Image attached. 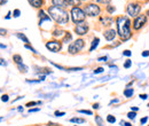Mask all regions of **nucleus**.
<instances>
[{
	"label": "nucleus",
	"mask_w": 149,
	"mask_h": 126,
	"mask_svg": "<svg viewBox=\"0 0 149 126\" xmlns=\"http://www.w3.org/2000/svg\"><path fill=\"white\" fill-rule=\"evenodd\" d=\"M148 97V95L147 94H140V99H142V100H146Z\"/></svg>",
	"instance_id": "nucleus-43"
},
{
	"label": "nucleus",
	"mask_w": 149,
	"mask_h": 126,
	"mask_svg": "<svg viewBox=\"0 0 149 126\" xmlns=\"http://www.w3.org/2000/svg\"><path fill=\"white\" fill-rule=\"evenodd\" d=\"M87 31H88V25H87L86 23H84V22L77 24L76 28H74V32H76L78 36H84V35L87 33Z\"/></svg>",
	"instance_id": "nucleus-9"
},
{
	"label": "nucleus",
	"mask_w": 149,
	"mask_h": 126,
	"mask_svg": "<svg viewBox=\"0 0 149 126\" xmlns=\"http://www.w3.org/2000/svg\"><path fill=\"white\" fill-rule=\"evenodd\" d=\"M134 94V90L133 88H125V90H124V95H125V97H131L132 95Z\"/></svg>",
	"instance_id": "nucleus-16"
},
{
	"label": "nucleus",
	"mask_w": 149,
	"mask_h": 126,
	"mask_svg": "<svg viewBox=\"0 0 149 126\" xmlns=\"http://www.w3.org/2000/svg\"><path fill=\"white\" fill-rule=\"evenodd\" d=\"M79 113H86V115H93V112L91 110H78Z\"/></svg>",
	"instance_id": "nucleus-29"
},
{
	"label": "nucleus",
	"mask_w": 149,
	"mask_h": 126,
	"mask_svg": "<svg viewBox=\"0 0 149 126\" xmlns=\"http://www.w3.org/2000/svg\"><path fill=\"white\" fill-rule=\"evenodd\" d=\"M147 15H149V10H148V12H147Z\"/></svg>",
	"instance_id": "nucleus-53"
},
{
	"label": "nucleus",
	"mask_w": 149,
	"mask_h": 126,
	"mask_svg": "<svg viewBox=\"0 0 149 126\" xmlns=\"http://www.w3.org/2000/svg\"><path fill=\"white\" fill-rule=\"evenodd\" d=\"M28 1H29V3H30L32 7H35V8H40V7L42 6V3H44L42 0H28Z\"/></svg>",
	"instance_id": "nucleus-13"
},
{
	"label": "nucleus",
	"mask_w": 149,
	"mask_h": 126,
	"mask_svg": "<svg viewBox=\"0 0 149 126\" xmlns=\"http://www.w3.org/2000/svg\"><path fill=\"white\" fill-rule=\"evenodd\" d=\"M17 68H19V70L21 72H23V73H25V72H28V67L26 65H24L23 63L22 64H19L17 65Z\"/></svg>",
	"instance_id": "nucleus-19"
},
{
	"label": "nucleus",
	"mask_w": 149,
	"mask_h": 126,
	"mask_svg": "<svg viewBox=\"0 0 149 126\" xmlns=\"http://www.w3.org/2000/svg\"><path fill=\"white\" fill-rule=\"evenodd\" d=\"M148 126H149V125H148Z\"/></svg>",
	"instance_id": "nucleus-57"
},
{
	"label": "nucleus",
	"mask_w": 149,
	"mask_h": 126,
	"mask_svg": "<svg viewBox=\"0 0 149 126\" xmlns=\"http://www.w3.org/2000/svg\"><path fill=\"white\" fill-rule=\"evenodd\" d=\"M116 31L115 30H112V29H109V30H106L104 31V33H103V36H104V38L108 40V41H111V40H113L115 39V37H116Z\"/></svg>",
	"instance_id": "nucleus-11"
},
{
	"label": "nucleus",
	"mask_w": 149,
	"mask_h": 126,
	"mask_svg": "<svg viewBox=\"0 0 149 126\" xmlns=\"http://www.w3.org/2000/svg\"><path fill=\"white\" fill-rule=\"evenodd\" d=\"M148 107H149V103H148Z\"/></svg>",
	"instance_id": "nucleus-55"
},
{
	"label": "nucleus",
	"mask_w": 149,
	"mask_h": 126,
	"mask_svg": "<svg viewBox=\"0 0 149 126\" xmlns=\"http://www.w3.org/2000/svg\"><path fill=\"white\" fill-rule=\"evenodd\" d=\"M64 33V31H62V30H55L54 32H53V36L54 37H60V36H62Z\"/></svg>",
	"instance_id": "nucleus-27"
},
{
	"label": "nucleus",
	"mask_w": 149,
	"mask_h": 126,
	"mask_svg": "<svg viewBox=\"0 0 149 126\" xmlns=\"http://www.w3.org/2000/svg\"><path fill=\"white\" fill-rule=\"evenodd\" d=\"M86 120L84 119V118H71L70 119V123H76V124H84Z\"/></svg>",
	"instance_id": "nucleus-17"
},
{
	"label": "nucleus",
	"mask_w": 149,
	"mask_h": 126,
	"mask_svg": "<svg viewBox=\"0 0 149 126\" xmlns=\"http://www.w3.org/2000/svg\"><path fill=\"white\" fill-rule=\"evenodd\" d=\"M46 48L49 49V51L53 52V53H57V52L61 51L62 44H61L60 41H57V40H51V41L46 42Z\"/></svg>",
	"instance_id": "nucleus-7"
},
{
	"label": "nucleus",
	"mask_w": 149,
	"mask_h": 126,
	"mask_svg": "<svg viewBox=\"0 0 149 126\" xmlns=\"http://www.w3.org/2000/svg\"><path fill=\"white\" fill-rule=\"evenodd\" d=\"M93 108L94 109H99V108H100V104H99V103H95V104H93Z\"/></svg>",
	"instance_id": "nucleus-45"
},
{
	"label": "nucleus",
	"mask_w": 149,
	"mask_h": 126,
	"mask_svg": "<svg viewBox=\"0 0 149 126\" xmlns=\"http://www.w3.org/2000/svg\"><path fill=\"white\" fill-rule=\"evenodd\" d=\"M96 2H100V3H108V2H110V0H96Z\"/></svg>",
	"instance_id": "nucleus-40"
},
{
	"label": "nucleus",
	"mask_w": 149,
	"mask_h": 126,
	"mask_svg": "<svg viewBox=\"0 0 149 126\" xmlns=\"http://www.w3.org/2000/svg\"><path fill=\"white\" fill-rule=\"evenodd\" d=\"M138 110H139V109L136 108V107H132V111H135V112H136Z\"/></svg>",
	"instance_id": "nucleus-49"
},
{
	"label": "nucleus",
	"mask_w": 149,
	"mask_h": 126,
	"mask_svg": "<svg viewBox=\"0 0 149 126\" xmlns=\"http://www.w3.org/2000/svg\"><path fill=\"white\" fill-rule=\"evenodd\" d=\"M0 47H1V48H6V46H5V45H1V44H0Z\"/></svg>",
	"instance_id": "nucleus-51"
},
{
	"label": "nucleus",
	"mask_w": 149,
	"mask_h": 126,
	"mask_svg": "<svg viewBox=\"0 0 149 126\" xmlns=\"http://www.w3.org/2000/svg\"><path fill=\"white\" fill-rule=\"evenodd\" d=\"M19 15H21V10H19V9H15V10L13 12V16H14V17H19Z\"/></svg>",
	"instance_id": "nucleus-30"
},
{
	"label": "nucleus",
	"mask_w": 149,
	"mask_h": 126,
	"mask_svg": "<svg viewBox=\"0 0 149 126\" xmlns=\"http://www.w3.org/2000/svg\"><path fill=\"white\" fill-rule=\"evenodd\" d=\"M71 18H72V22L76 24H79V23H83L86 18V14L85 12L79 8V7H72L71 9Z\"/></svg>",
	"instance_id": "nucleus-3"
},
{
	"label": "nucleus",
	"mask_w": 149,
	"mask_h": 126,
	"mask_svg": "<svg viewBox=\"0 0 149 126\" xmlns=\"http://www.w3.org/2000/svg\"><path fill=\"white\" fill-rule=\"evenodd\" d=\"M142 56H143V57H148L149 56V51H145V52H142Z\"/></svg>",
	"instance_id": "nucleus-41"
},
{
	"label": "nucleus",
	"mask_w": 149,
	"mask_h": 126,
	"mask_svg": "<svg viewBox=\"0 0 149 126\" xmlns=\"http://www.w3.org/2000/svg\"><path fill=\"white\" fill-rule=\"evenodd\" d=\"M39 110H40V109H39V108H36V109H30V110H29V112H30V113H31V112H37V111H39Z\"/></svg>",
	"instance_id": "nucleus-44"
},
{
	"label": "nucleus",
	"mask_w": 149,
	"mask_h": 126,
	"mask_svg": "<svg viewBox=\"0 0 149 126\" xmlns=\"http://www.w3.org/2000/svg\"><path fill=\"white\" fill-rule=\"evenodd\" d=\"M2 119H3V118H0V122H1V120H2Z\"/></svg>",
	"instance_id": "nucleus-52"
},
{
	"label": "nucleus",
	"mask_w": 149,
	"mask_h": 126,
	"mask_svg": "<svg viewBox=\"0 0 149 126\" xmlns=\"http://www.w3.org/2000/svg\"><path fill=\"white\" fill-rule=\"evenodd\" d=\"M36 104H41V102L39 101V102H29V103H26V107H32V106H36Z\"/></svg>",
	"instance_id": "nucleus-33"
},
{
	"label": "nucleus",
	"mask_w": 149,
	"mask_h": 126,
	"mask_svg": "<svg viewBox=\"0 0 149 126\" xmlns=\"http://www.w3.org/2000/svg\"><path fill=\"white\" fill-rule=\"evenodd\" d=\"M103 71H104V69L100 67V68H96V69L94 70V73H95V74H97V73H102Z\"/></svg>",
	"instance_id": "nucleus-31"
},
{
	"label": "nucleus",
	"mask_w": 149,
	"mask_h": 126,
	"mask_svg": "<svg viewBox=\"0 0 149 126\" xmlns=\"http://www.w3.org/2000/svg\"><path fill=\"white\" fill-rule=\"evenodd\" d=\"M13 61L19 65V64H22L23 63V58H22V56L19 54H15V55H13Z\"/></svg>",
	"instance_id": "nucleus-15"
},
{
	"label": "nucleus",
	"mask_w": 149,
	"mask_h": 126,
	"mask_svg": "<svg viewBox=\"0 0 149 126\" xmlns=\"http://www.w3.org/2000/svg\"><path fill=\"white\" fill-rule=\"evenodd\" d=\"M84 12H85L86 15L93 17V16H97V15L100 14L101 9H100V7H99L97 5H95V3H88V5L85 6Z\"/></svg>",
	"instance_id": "nucleus-5"
},
{
	"label": "nucleus",
	"mask_w": 149,
	"mask_h": 126,
	"mask_svg": "<svg viewBox=\"0 0 149 126\" xmlns=\"http://www.w3.org/2000/svg\"><path fill=\"white\" fill-rule=\"evenodd\" d=\"M71 39H72V36H71L69 32H65V37H64V39H63V42H69Z\"/></svg>",
	"instance_id": "nucleus-23"
},
{
	"label": "nucleus",
	"mask_w": 149,
	"mask_h": 126,
	"mask_svg": "<svg viewBox=\"0 0 149 126\" xmlns=\"http://www.w3.org/2000/svg\"><path fill=\"white\" fill-rule=\"evenodd\" d=\"M131 65H132V61L131 60H126L125 63H124V68L125 69H129V68H131Z\"/></svg>",
	"instance_id": "nucleus-28"
},
{
	"label": "nucleus",
	"mask_w": 149,
	"mask_h": 126,
	"mask_svg": "<svg viewBox=\"0 0 149 126\" xmlns=\"http://www.w3.org/2000/svg\"><path fill=\"white\" fill-rule=\"evenodd\" d=\"M7 2V0H0V5H5Z\"/></svg>",
	"instance_id": "nucleus-47"
},
{
	"label": "nucleus",
	"mask_w": 149,
	"mask_h": 126,
	"mask_svg": "<svg viewBox=\"0 0 149 126\" xmlns=\"http://www.w3.org/2000/svg\"><path fill=\"white\" fill-rule=\"evenodd\" d=\"M120 124H122V126H132V124L131 123H126V122H120Z\"/></svg>",
	"instance_id": "nucleus-42"
},
{
	"label": "nucleus",
	"mask_w": 149,
	"mask_h": 126,
	"mask_svg": "<svg viewBox=\"0 0 149 126\" xmlns=\"http://www.w3.org/2000/svg\"><path fill=\"white\" fill-rule=\"evenodd\" d=\"M80 1H86V0H80Z\"/></svg>",
	"instance_id": "nucleus-54"
},
{
	"label": "nucleus",
	"mask_w": 149,
	"mask_h": 126,
	"mask_svg": "<svg viewBox=\"0 0 149 126\" xmlns=\"http://www.w3.org/2000/svg\"><path fill=\"white\" fill-rule=\"evenodd\" d=\"M147 122H148V117H147V116H146V117H142V118L140 119V123H141L142 125H145Z\"/></svg>",
	"instance_id": "nucleus-32"
},
{
	"label": "nucleus",
	"mask_w": 149,
	"mask_h": 126,
	"mask_svg": "<svg viewBox=\"0 0 149 126\" xmlns=\"http://www.w3.org/2000/svg\"><path fill=\"white\" fill-rule=\"evenodd\" d=\"M25 48H28V49H30V51H32L33 53H37V51L33 48V47H31V46H29V45H25Z\"/></svg>",
	"instance_id": "nucleus-37"
},
{
	"label": "nucleus",
	"mask_w": 149,
	"mask_h": 126,
	"mask_svg": "<svg viewBox=\"0 0 149 126\" xmlns=\"http://www.w3.org/2000/svg\"><path fill=\"white\" fill-rule=\"evenodd\" d=\"M107 122H108V123H110V124L116 123V117H115V116H112V115H108V116H107Z\"/></svg>",
	"instance_id": "nucleus-20"
},
{
	"label": "nucleus",
	"mask_w": 149,
	"mask_h": 126,
	"mask_svg": "<svg viewBox=\"0 0 149 126\" xmlns=\"http://www.w3.org/2000/svg\"><path fill=\"white\" fill-rule=\"evenodd\" d=\"M0 61H1V62H0V64H1V65H6V64H7L6 62H3V60H2V58H0Z\"/></svg>",
	"instance_id": "nucleus-46"
},
{
	"label": "nucleus",
	"mask_w": 149,
	"mask_h": 126,
	"mask_svg": "<svg viewBox=\"0 0 149 126\" xmlns=\"http://www.w3.org/2000/svg\"><path fill=\"white\" fill-rule=\"evenodd\" d=\"M16 37H17V38H19L21 40H23V41H24V42H25V44L28 45V42H29V39H28V38L25 37V35H24V33L17 32V33H16Z\"/></svg>",
	"instance_id": "nucleus-18"
},
{
	"label": "nucleus",
	"mask_w": 149,
	"mask_h": 126,
	"mask_svg": "<svg viewBox=\"0 0 149 126\" xmlns=\"http://www.w3.org/2000/svg\"><path fill=\"white\" fill-rule=\"evenodd\" d=\"M117 24V33L122 38V40H127L130 39L131 33V21L125 16H118L116 19Z\"/></svg>",
	"instance_id": "nucleus-1"
},
{
	"label": "nucleus",
	"mask_w": 149,
	"mask_h": 126,
	"mask_svg": "<svg viewBox=\"0 0 149 126\" xmlns=\"http://www.w3.org/2000/svg\"><path fill=\"white\" fill-rule=\"evenodd\" d=\"M6 33H7V30L6 29H0V35L1 36H5Z\"/></svg>",
	"instance_id": "nucleus-39"
},
{
	"label": "nucleus",
	"mask_w": 149,
	"mask_h": 126,
	"mask_svg": "<svg viewBox=\"0 0 149 126\" xmlns=\"http://www.w3.org/2000/svg\"><path fill=\"white\" fill-rule=\"evenodd\" d=\"M107 60H108L107 56H102V57H99V58H97L99 62H104V61H107Z\"/></svg>",
	"instance_id": "nucleus-35"
},
{
	"label": "nucleus",
	"mask_w": 149,
	"mask_h": 126,
	"mask_svg": "<svg viewBox=\"0 0 149 126\" xmlns=\"http://www.w3.org/2000/svg\"><path fill=\"white\" fill-rule=\"evenodd\" d=\"M52 3L53 6H55L57 8H62V9H64L69 5L68 0H52Z\"/></svg>",
	"instance_id": "nucleus-10"
},
{
	"label": "nucleus",
	"mask_w": 149,
	"mask_h": 126,
	"mask_svg": "<svg viewBox=\"0 0 149 126\" xmlns=\"http://www.w3.org/2000/svg\"><path fill=\"white\" fill-rule=\"evenodd\" d=\"M135 117H136V112H135V111H130V112L127 113V118H129V119H132V120H133V119H135Z\"/></svg>",
	"instance_id": "nucleus-25"
},
{
	"label": "nucleus",
	"mask_w": 149,
	"mask_h": 126,
	"mask_svg": "<svg viewBox=\"0 0 149 126\" xmlns=\"http://www.w3.org/2000/svg\"><path fill=\"white\" fill-rule=\"evenodd\" d=\"M99 42H100V39H99V38H94L93 41H92V45H91V47H90V52H93L94 49L97 47Z\"/></svg>",
	"instance_id": "nucleus-14"
},
{
	"label": "nucleus",
	"mask_w": 149,
	"mask_h": 126,
	"mask_svg": "<svg viewBox=\"0 0 149 126\" xmlns=\"http://www.w3.org/2000/svg\"><path fill=\"white\" fill-rule=\"evenodd\" d=\"M1 101H2V102H7V101H8V95H7V94L2 95V96H1Z\"/></svg>",
	"instance_id": "nucleus-34"
},
{
	"label": "nucleus",
	"mask_w": 149,
	"mask_h": 126,
	"mask_svg": "<svg viewBox=\"0 0 149 126\" xmlns=\"http://www.w3.org/2000/svg\"><path fill=\"white\" fill-rule=\"evenodd\" d=\"M48 13L51 15V18H53L56 23L58 24H67L69 22V15L68 12L62 9V8H57L55 6H51L48 8Z\"/></svg>",
	"instance_id": "nucleus-2"
},
{
	"label": "nucleus",
	"mask_w": 149,
	"mask_h": 126,
	"mask_svg": "<svg viewBox=\"0 0 149 126\" xmlns=\"http://www.w3.org/2000/svg\"><path fill=\"white\" fill-rule=\"evenodd\" d=\"M76 126H77V125H76Z\"/></svg>",
	"instance_id": "nucleus-56"
},
{
	"label": "nucleus",
	"mask_w": 149,
	"mask_h": 126,
	"mask_svg": "<svg viewBox=\"0 0 149 126\" xmlns=\"http://www.w3.org/2000/svg\"><path fill=\"white\" fill-rule=\"evenodd\" d=\"M85 46V41L83 39H77L74 42H71L68 47V52L70 54H77L78 52H80Z\"/></svg>",
	"instance_id": "nucleus-4"
},
{
	"label": "nucleus",
	"mask_w": 149,
	"mask_h": 126,
	"mask_svg": "<svg viewBox=\"0 0 149 126\" xmlns=\"http://www.w3.org/2000/svg\"><path fill=\"white\" fill-rule=\"evenodd\" d=\"M54 115H55L56 117H60V116H63V115H64V112H61V111H55V112H54Z\"/></svg>",
	"instance_id": "nucleus-38"
},
{
	"label": "nucleus",
	"mask_w": 149,
	"mask_h": 126,
	"mask_svg": "<svg viewBox=\"0 0 149 126\" xmlns=\"http://www.w3.org/2000/svg\"><path fill=\"white\" fill-rule=\"evenodd\" d=\"M101 21L103 22V25H110L111 24V18L110 17H108V18H101Z\"/></svg>",
	"instance_id": "nucleus-22"
},
{
	"label": "nucleus",
	"mask_w": 149,
	"mask_h": 126,
	"mask_svg": "<svg viewBox=\"0 0 149 126\" xmlns=\"http://www.w3.org/2000/svg\"><path fill=\"white\" fill-rule=\"evenodd\" d=\"M68 2H69V5H71L74 7H77L80 3V0H68Z\"/></svg>",
	"instance_id": "nucleus-24"
},
{
	"label": "nucleus",
	"mask_w": 149,
	"mask_h": 126,
	"mask_svg": "<svg viewBox=\"0 0 149 126\" xmlns=\"http://www.w3.org/2000/svg\"><path fill=\"white\" fill-rule=\"evenodd\" d=\"M123 55H124V56H131L132 53H131V51L126 49V51H124V52H123Z\"/></svg>",
	"instance_id": "nucleus-36"
},
{
	"label": "nucleus",
	"mask_w": 149,
	"mask_h": 126,
	"mask_svg": "<svg viewBox=\"0 0 149 126\" xmlns=\"http://www.w3.org/2000/svg\"><path fill=\"white\" fill-rule=\"evenodd\" d=\"M115 10H116V8H115L113 6H111V5H108V6H107V12H108L109 14H112Z\"/></svg>",
	"instance_id": "nucleus-26"
},
{
	"label": "nucleus",
	"mask_w": 149,
	"mask_h": 126,
	"mask_svg": "<svg viewBox=\"0 0 149 126\" xmlns=\"http://www.w3.org/2000/svg\"><path fill=\"white\" fill-rule=\"evenodd\" d=\"M38 16H39V25H41L44 21H48V22H51V19H52L51 16L46 15V13H45L44 10H40L39 14H38Z\"/></svg>",
	"instance_id": "nucleus-12"
},
{
	"label": "nucleus",
	"mask_w": 149,
	"mask_h": 126,
	"mask_svg": "<svg viewBox=\"0 0 149 126\" xmlns=\"http://www.w3.org/2000/svg\"><path fill=\"white\" fill-rule=\"evenodd\" d=\"M48 126H57V124H53V123H51Z\"/></svg>",
	"instance_id": "nucleus-50"
},
{
	"label": "nucleus",
	"mask_w": 149,
	"mask_h": 126,
	"mask_svg": "<svg viewBox=\"0 0 149 126\" xmlns=\"http://www.w3.org/2000/svg\"><path fill=\"white\" fill-rule=\"evenodd\" d=\"M146 21H147L146 15H138L136 17L134 18V21H133V28H134V30H140L145 25Z\"/></svg>",
	"instance_id": "nucleus-8"
},
{
	"label": "nucleus",
	"mask_w": 149,
	"mask_h": 126,
	"mask_svg": "<svg viewBox=\"0 0 149 126\" xmlns=\"http://www.w3.org/2000/svg\"><path fill=\"white\" fill-rule=\"evenodd\" d=\"M140 10H141V6H140V3H138V2H130V3L127 5V8H126L127 14H129L130 16H132V17H136V16L139 15Z\"/></svg>",
	"instance_id": "nucleus-6"
},
{
	"label": "nucleus",
	"mask_w": 149,
	"mask_h": 126,
	"mask_svg": "<svg viewBox=\"0 0 149 126\" xmlns=\"http://www.w3.org/2000/svg\"><path fill=\"white\" fill-rule=\"evenodd\" d=\"M95 123L99 126H103V120H102V118L100 116H95Z\"/></svg>",
	"instance_id": "nucleus-21"
},
{
	"label": "nucleus",
	"mask_w": 149,
	"mask_h": 126,
	"mask_svg": "<svg viewBox=\"0 0 149 126\" xmlns=\"http://www.w3.org/2000/svg\"><path fill=\"white\" fill-rule=\"evenodd\" d=\"M6 19H9V18H10V12H8V14H7V16H6Z\"/></svg>",
	"instance_id": "nucleus-48"
}]
</instances>
